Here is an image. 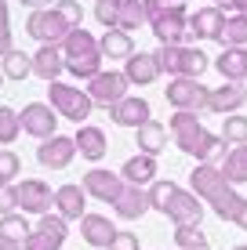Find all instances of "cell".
Listing matches in <instances>:
<instances>
[{"instance_id": "cell-1", "label": "cell", "mask_w": 247, "mask_h": 250, "mask_svg": "<svg viewBox=\"0 0 247 250\" xmlns=\"http://www.w3.org/2000/svg\"><path fill=\"white\" fill-rule=\"evenodd\" d=\"M167 127H171L175 145L185 152V156H197V163H222L225 160L222 134H211L207 127L200 124V113H185V109H178V113L167 120Z\"/></svg>"}, {"instance_id": "cell-2", "label": "cell", "mask_w": 247, "mask_h": 250, "mask_svg": "<svg viewBox=\"0 0 247 250\" xmlns=\"http://www.w3.org/2000/svg\"><path fill=\"white\" fill-rule=\"evenodd\" d=\"M62 58L66 69L76 76V80H95L102 73V51H98V37H91L88 29H73L62 44Z\"/></svg>"}, {"instance_id": "cell-3", "label": "cell", "mask_w": 247, "mask_h": 250, "mask_svg": "<svg viewBox=\"0 0 247 250\" xmlns=\"http://www.w3.org/2000/svg\"><path fill=\"white\" fill-rule=\"evenodd\" d=\"M157 62H160V73H171V76H189V80H200L203 69H207V55H203L200 47H185V44H171L164 47L160 44L157 51Z\"/></svg>"}, {"instance_id": "cell-4", "label": "cell", "mask_w": 247, "mask_h": 250, "mask_svg": "<svg viewBox=\"0 0 247 250\" xmlns=\"http://www.w3.org/2000/svg\"><path fill=\"white\" fill-rule=\"evenodd\" d=\"M47 105L55 109L58 116L73 120V124L80 127L84 120L91 116L95 102H91V94L84 91V87H73V83H62V80H55V83H47Z\"/></svg>"}, {"instance_id": "cell-5", "label": "cell", "mask_w": 247, "mask_h": 250, "mask_svg": "<svg viewBox=\"0 0 247 250\" xmlns=\"http://www.w3.org/2000/svg\"><path fill=\"white\" fill-rule=\"evenodd\" d=\"M25 33H29L40 47H44V44L62 47L66 37L73 33V25H69V19H66L58 7H44V11H33L29 19H25Z\"/></svg>"}, {"instance_id": "cell-6", "label": "cell", "mask_w": 247, "mask_h": 250, "mask_svg": "<svg viewBox=\"0 0 247 250\" xmlns=\"http://www.w3.org/2000/svg\"><path fill=\"white\" fill-rule=\"evenodd\" d=\"M164 98L178 109H185V113H207L211 109V87H203L200 80H189V76H171L164 87Z\"/></svg>"}, {"instance_id": "cell-7", "label": "cell", "mask_w": 247, "mask_h": 250, "mask_svg": "<svg viewBox=\"0 0 247 250\" xmlns=\"http://www.w3.org/2000/svg\"><path fill=\"white\" fill-rule=\"evenodd\" d=\"M127 76H124V69H102V73L95 76V80H88V91L91 94V102L95 105H102V109H113L116 102H124L127 98Z\"/></svg>"}, {"instance_id": "cell-8", "label": "cell", "mask_w": 247, "mask_h": 250, "mask_svg": "<svg viewBox=\"0 0 247 250\" xmlns=\"http://www.w3.org/2000/svg\"><path fill=\"white\" fill-rule=\"evenodd\" d=\"M66 236H69V229H66L62 214H44V218L33 225V232L22 243V250H62Z\"/></svg>"}, {"instance_id": "cell-9", "label": "cell", "mask_w": 247, "mask_h": 250, "mask_svg": "<svg viewBox=\"0 0 247 250\" xmlns=\"http://www.w3.org/2000/svg\"><path fill=\"white\" fill-rule=\"evenodd\" d=\"M15 192H19V210L22 214H37V218H44V214H51V207H55V192H51V185L40 182V178H25V182H19Z\"/></svg>"}, {"instance_id": "cell-10", "label": "cell", "mask_w": 247, "mask_h": 250, "mask_svg": "<svg viewBox=\"0 0 247 250\" xmlns=\"http://www.w3.org/2000/svg\"><path fill=\"white\" fill-rule=\"evenodd\" d=\"M19 116H22V131L33 134V138H40V142L55 138V134H58V120H62L55 109L47 105V102H29Z\"/></svg>"}, {"instance_id": "cell-11", "label": "cell", "mask_w": 247, "mask_h": 250, "mask_svg": "<svg viewBox=\"0 0 247 250\" xmlns=\"http://www.w3.org/2000/svg\"><path fill=\"white\" fill-rule=\"evenodd\" d=\"M149 29H153V37H157L164 47L182 44V40L189 37V15H185V7H167L160 19L149 22Z\"/></svg>"}, {"instance_id": "cell-12", "label": "cell", "mask_w": 247, "mask_h": 250, "mask_svg": "<svg viewBox=\"0 0 247 250\" xmlns=\"http://www.w3.org/2000/svg\"><path fill=\"white\" fill-rule=\"evenodd\" d=\"M229 188L225 182V174H222V167L218 163H197L193 167V174H189V192H197L203 203H211L215 196H222Z\"/></svg>"}, {"instance_id": "cell-13", "label": "cell", "mask_w": 247, "mask_h": 250, "mask_svg": "<svg viewBox=\"0 0 247 250\" xmlns=\"http://www.w3.org/2000/svg\"><path fill=\"white\" fill-rule=\"evenodd\" d=\"M164 218H171L175 229H182V225H200V218H203V200H200L197 192H189V188H178L175 200L167 203Z\"/></svg>"}, {"instance_id": "cell-14", "label": "cell", "mask_w": 247, "mask_h": 250, "mask_svg": "<svg viewBox=\"0 0 247 250\" xmlns=\"http://www.w3.org/2000/svg\"><path fill=\"white\" fill-rule=\"evenodd\" d=\"M80 185H84V192L95 196L98 203H116V196L124 192V178H120V174H113V170H106V167L88 170Z\"/></svg>"}, {"instance_id": "cell-15", "label": "cell", "mask_w": 247, "mask_h": 250, "mask_svg": "<svg viewBox=\"0 0 247 250\" xmlns=\"http://www.w3.org/2000/svg\"><path fill=\"white\" fill-rule=\"evenodd\" d=\"M73 156H76V142L66 138V134L47 138V142H40V149H37L40 167H47V170H66L73 163Z\"/></svg>"}, {"instance_id": "cell-16", "label": "cell", "mask_w": 247, "mask_h": 250, "mask_svg": "<svg viewBox=\"0 0 247 250\" xmlns=\"http://www.w3.org/2000/svg\"><path fill=\"white\" fill-rule=\"evenodd\" d=\"M55 214H62L66 221H80L88 214V192L84 185H58L55 188Z\"/></svg>"}, {"instance_id": "cell-17", "label": "cell", "mask_w": 247, "mask_h": 250, "mask_svg": "<svg viewBox=\"0 0 247 250\" xmlns=\"http://www.w3.org/2000/svg\"><path fill=\"white\" fill-rule=\"evenodd\" d=\"M109 120H113L116 127H135V131H138L146 120H153L149 116V102L138 98V94H127L124 102H116V105L109 109Z\"/></svg>"}, {"instance_id": "cell-18", "label": "cell", "mask_w": 247, "mask_h": 250, "mask_svg": "<svg viewBox=\"0 0 247 250\" xmlns=\"http://www.w3.org/2000/svg\"><path fill=\"white\" fill-rule=\"evenodd\" d=\"M225 25V11L222 7H200V11L189 15V37L193 40H218V33H222Z\"/></svg>"}, {"instance_id": "cell-19", "label": "cell", "mask_w": 247, "mask_h": 250, "mask_svg": "<svg viewBox=\"0 0 247 250\" xmlns=\"http://www.w3.org/2000/svg\"><path fill=\"white\" fill-rule=\"evenodd\" d=\"M124 76H127V83H131V87H149V83L160 76V62H157V55L135 51V55L124 62Z\"/></svg>"}, {"instance_id": "cell-20", "label": "cell", "mask_w": 247, "mask_h": 250, "mask_svg": "<svg viewBox=\"0 0 247 250\" xmlns=\"http://www.w3.org/2000/svg\"><path fill=\"white\" fill-rule=\"evenodd\" d=\"M73 142H76V152H80L84 160H91V163H98V160L109 152L106 131H102V127H95V124H80V131L73 134Z\"/></svg>"}, {"instance_id": "cell-21", "label": "cell", "mask_w": 247, "mask_h": 250, "mask_svg": "<svg viewBox=\"0 0 247 250\" xmlns=\"http://www.w3.org/2000/svg\"><path fill=\"white\" fill-rule=\"evenodd\" d=\"M80 236H84L88 247H106L109 250V243H113V236H116V225L106 214H84L80 218Z\"/></svg>"}, {"instance_id": "cell-22", "label": "cell", "mask_w": 247, "mask_h": 250, "mask_svg": "<svg viewBox=\"0 0 247 250\" xmlns=\"http://www.w3.org/2000/svg\"><path fill=\"white\" fill-rule=\"evenodd\" d=\"M113 210H116V218H124V221H138L142 214L149 210V192H146V188H138V185H127L124 182V192L116 196Z\"/></svg>"}, {"instance_id": "cell-23", "label": "cell", "mask_w": 247, "mask_h": 250, "mask_svg": "<svg viewBox=\"0 0 247 250\" xmlns=\"http://www.w3.org/2000/svg\"><path fill=\"white\" fill-rule=\"evenodd\" d=\"M215 69L222 73L225 83H247V47H222Z\"/></svg>"}, {"instance_id": "cell-24", "label": "cell", "mask_w": 247, "mask_h": 250, "mask_svg": "<svg viewBox=\"0 0 247 250\" xmlns=\"http://www.w3.org/2000/svg\"><path fill=\"white\" fill-rule=\"evenodd\" d=\"M244 102H247V87L244 83H222V87H211V109L207 113H218V116L240 113Z\"/></svg>"}, {"instance_id": "cell-25", "label": "cell", "mask_w": 247, "mask_h": 250, "mask_svg": "<svg viewBox=\"0 0 247 250\" xmlns=\"http://www.w3.org/2000/svg\"><path fill=\"white\" fill-rule=\"evenodd\" d=\"M120 178L127 185H138V188H146L157 182V156H146V152H135L131 160L120 167Z\"/></svg>"}, {"instance_id": "cell-26", "label": "cell", "mask_w": 247, "mask_h": 250, "mask_svg": "<svg viewBox=\"0 0 247 250\" xmlns=\"http://www.w3.org/2000/svg\"><path fill=\"white\" fill-rule=\"evenodd\" d=\"M66 73V58H62V47H51L44 44L33 55V76H40L44 83H55L58 76Z\"/></svg>"}, {"instance_id": "cell-27", "label": "cell", "mask_w": 247, "mask_h": 250, "mask_svg": "<svg viewBox=\"0 0 247 250\" xmlns=\"http://www.w3.org/2000/svg\"><path fill=\"white\" fill-rule=\"evenodd\" d=\"M135 145H138V152H146V156H160V152L167 149V127L157 124V120H146V124L135 131Z\"/></svg>"}, {"instance_id": "cell-28", "label": "cell", "mask_w": 247, "mask_h": 250, "mask_svg": "<svg viewBox=\"0 0 247 250\" xmlns=\"http://www.w3.org/2000/svg\"><path fill=\"white\" fill-rule=\"evenodd\" d=\"M98 51H102V58H120V62H127L135 55V40L124 29H106L98 37Z\"/></svg>"}, {"instance_id": "cell-29", "label": "cell", "mask_w": 247, "mask_h": 250, "mask_svg": "<svg viewBox=\"0 0 247 250\" xmlns=\"http://www.w3.org/2000/svg\"><path fill=\"white\" fill-rule=\"evenodd\" d=\"M218 167H222V174H225L229 185H244V182H247V145H240V149H229L225 160L218 163Z\"/></svg>"}, {"instance_id": "cell-30", "label": "cell", "mask_w": 247, "mask_h": 250, "mask_svg": "<svg viewBox=\"0 0 247 250\" xmlns=\"http://www.w3.org/2000/svg\"><path fill=\"white\" fill-rule=\"evenodd\" d=\"M0 73L7 76V80H25V76L33 73V55H25V51H7L4 58H0Z\"/></svg>"}, {"instance_id": "cell-31", "label": "cell", "mask_w": 247, "mask_h": 250, "mask_svg": "<svg viewBox=\"0 0 247 250\" xmlns=\"http://www.w3.org/2000/svg\"><path fill=\"white\" fill-rule=\"evenodd\" d=\"M222 47H247V19L244 15H225V25L218 33Z\"/></svg>"}, {"instance_id": "cell-32", "label": "cell", "mask_w": 247, "mask_h": 250, "mask_svg": "<svg viewBox=\"0 0 247 250\" xmlns=\"http://www.w3.org/2000/svg\"><path fill=\"white\" fill-rule=\"evenodd\" d=\"M240 207H244V196L236 192V185H229L222 196H215V200H211V210H215V214H218L222 221H236Z\"/></svg>"}, {"instance_id": "cell-33", "label": "cell", "mask_w": 247, "mask_h": 250, "mask_svg": "<svg viewBox=\"0 0 247 250\" xmlns=\"http://www.w3.org/2000/svg\"><path fill=\"white\" fill-rule=\"evenodd\" d=\"M142 25H149V19H146V0H124L116 29L131 33V29H142Z\"/></svg>"}, {"instance_id": "cell-34", "label": "cell", "mask_w": 247, "mask_h": 250, "mask_svg": "<svg viewBox=\"0 0 247 250\" xmlns=\"http://www.w3.org/2000/svg\"><path fill=\"white\" fill-rule=\"evenodd\" d=\"M29 232H33V225L22 218V214H7V218H0V239H7V243H25L29 239Z\"/></svg>"}, {"instance_id": "cell-35", "label": "cell", "mask_w": 247, "mask_h": 250, "mask_svg": "<svg viewBox=\"0 0 247 250\" xmlns=\"http://www.w3.org/2000/svg\"><path fill=\"white\" fill-rule=\"evenodd\" d=\"M222 142H225V145H233V149L247 145V116H240V113L222 116Z\"/></svg>"}, {"instance_id": "cell-36", "label": "cell", "mask_w": 247, "mask_h": 250, "mask_svg": "<svg viewBox=\"0 0 247 250\" xmlns=\"http://www.w3.org/2000/svg\"><path fill=\"white\" fill-rule=\"evenodd\" d=\"M175 243H178V250H211V243H207V236L200 232V225L175 229Z\"/></svg>"}, {"instance_id": "cell-37", "label": "cell", "mask_w": 247, "mask_h": 250, "mask_svg": "<svg viewBox=\"0 0 247 250\" xmlns=\"http://www.w3.org/2000/svg\"><path fill=\"white\" fill-rule=\"evenodd\" d=\"M146 192H149V210H160V214H164V210H167V203L175 200L178 185L171 182V178H167V182H153Z\"/></svg>"}, {"instance_id": "cell-38", "label": "cell", "mask_w": 247, "mask_h": 250, "mask_svg": "<svg viewBox=\"0 0 247 250\" xmlns=\"http://www.w3.org/2000/svg\"><path fill=\"white\" fill-rule=\"evenodd\" d=\"M22 134V116L11 105H0V145H11Z\"/></svg>"}, {"instance_id": "cell-39", "label": "cell", "mask_w": 247, "mask_h": 250, "mask_svg": "<svg viewBox=\"0 0 247 250\" xmlns=\"http://www.w3.org/2000/svg\"><path fill=\"white\" fill-rule=\"evenodd\" d=\"M120 7H124V0H98V4H95V19H98V25H106V29H116V22H120Z\"/></svg>"}, {"instance_id": "cell-40", "label": "cell", "mask_w": 247, "mask_h": 250, "mask_svg": "<svg viewBox=\"0 0 247 250\" xmlns=\"http://www.w3.org/2000/svg\"><path fill=\"white\" fill-rule=\"evenodd\" d=\"M15 174H22V160L11 149H0V188L15 185Z\"/></svg>"}, {"instance_id": "cell-41", "label": "cell", "mask_w": 247, "mask_h": 250, "mask_svg": "<svg viewBox=\"0 0 247 250\" xmlns=\"http://www.w3.org/2000/svg\"><path fill=\"white\" fill-rule=\"evenodd\" d=\"M15 51V40H11V15H7V0H0V58Z\"/></svg>"}, {"instance_id": "cell-42", "label": "cell", "mask_w": 247, "mask_h": 250, "mask_svg": "<svg viewBox=\"0 0 247 250\" xmlns=\"http://www.w3.org/2000/svg\"><path fill=\"white\" fill-rule=\"evenodd\" d=\"M55 7L66 15V19H69L73 29H80V25H84V7H80V0H58Z\"/></svg>"}, {"instance_id": "cell-43", "label": "cell", "mask_w": 247, "mask_h": 250, "mask_svg": "<svg viewBox=\"0 0 247 250\" xmlns=\"http://www.w3.org/2000/svg\"><path fill=\"white\" fill-rule=\"evenodd\" d=\"M7 214H19V192H15V185L0 188V218H7Z\"/></svg>"}, {"instance_id": "cell-44", "label": "cell", "mask_w": 247, "mask_h": 250, "mask_svg": "<svg viewBox=\"0 0 247 250\" xmlns=\"http://www.w3.org/2000/svg\"><path fill=\"white\" fill-rule=\"evenodd\" d=\"M109 250H138V236H135V232H120V229H116Z\"/></svg>"}, {"instance_id": "cell-45", "label": "cell", "mask_w": 247, "mask_h": 250, "mask_svg": "<svg viewBox=\"0 0 247 250\" xmlns=\"http://www.w3.org/2000/svg\"><path fill=\"white\" fill-rule=\"evenodd\" d=\"M167 7H171L167 0H146V19H149V22H153V19H160Z\"/></svg>"}, {"instance_id": "cell-46", "label": "cell", "mask_w": 247, "mask_h": 250, "mask_svg": "<svg viewBox=\"0 0 247 250\" xmlns=\"http://www.w3.org/2000/svg\"><path fill=\"white\" fill-rule=\"evenodd\" d=\"M25 7H33V11H44V7H55L58 0H22Z\"/></svg>"}, {"instance_id": "cell-47", "label": "cell", "mask_w": 247, "mask_h": 250, "mask_svg": "<svg viewBox=\"0 0 247 250\" xmlns=\"http://www.w3.org/2000/svg\"><path fill=\"white\" fill-rule=\"evenodd\" d=\"M236 225L247 232V200H244V207H240V214H236Z\"/></svg>"}, {"instance_id": "cell-48", "label": "cell", "mask_w": 247, "mask_h": 250, "mask_svg": "<svg viewBox=\"0 0 247 250\" xmlns=\"http://www.w3.org/2000/svg\"><path fill=\"white\" fill-rule=\"evenodd\" d=\"M229 7H233L236 15H244V19H247V0H233V4H229Z\"/></svg>"}, {"instance_id": "cell-49", "label": "cell", "mask_w": 247, "mask_h": 250, "mask_svg": "<svg viewBox=\"0 0 247 250\" xmlns=\"http://www.w3.org/2000/svg\"><path fill=\"white\" fill-rule=\"evenodd\" d=\"M0 250H22L19 243H7V239H0Z\"/></svg>"}, {"instance_id": "cell-50", "label": "cell", "mask_w": 247, "mask_h": 250, "mask_svg": "<svg viewBox=\"0 0 247 250\" xmlns=\"http://www.w3.org/2000/svg\"><path fill=\"white\" fill-rule=\"evenodd\" d=\"M229 4H233V0H215V7H229Z\"/></svg>"}, {"instance_id": "cell-51", "label": "cell", "mask_w": 247, "mask_h": 250, "mask_svg": "<svg viewBox=\"0 0 247 250\" xmlns=\"http://www.w3.org/2000/svg\"><path fill=\"white\" fill-rule=\"evenodd\" d=\"M4 80H7V76H4V73H0V91H4Z\"/></svg>"}, {"instance_id": "cell-52", "label": "cell", "mask_w": 247, "mask_h": 250, "mask_svg": "<svg viewBox=\"0 0 247 250\" xmlns=\"http://www.w3.org/2000/svg\"><path fill=\"white\" fill-rule=\"evenodd\" d=\"M233 250H247V243H240V247H233Z\"/></svg>"}]
</instances>
